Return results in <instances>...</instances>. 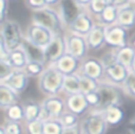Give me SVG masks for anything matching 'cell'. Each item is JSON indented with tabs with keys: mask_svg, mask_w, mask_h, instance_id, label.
Here are the masks:
<instances>
[{
	"mask_svg": "<svg viewBox=\"0 0 135 134\" xmlns=\"http://www.w3.org/2000/svg\"><path fill=\"white\" fill-rule=\"evenodd\" d=\"M64 77L65 76L54 65H49L38 81V87L43 94L47 95V97L58 96L63 89Z\"/></svg>",
	"mask_w": 135,
	"mask_h": 134,
	"instance_id": "cell-1",
	"label": "cell"
},
{
	"mask_svg": "<svg viewBox=\"0 0 135 134\" xmlns=\"http://www.w3.org/2000/svg\"><path fill=\"white\" fill-rule=\"evenodd\" d=\"M32 23L47 28L55 35L63 33V30L65 28L63 25V21H62L59 11H57L54 7H46L44 9L33 12Z\"/></svg>",
	"mask_w": 135,
	"mask_h": 134,
	"instance_id": "cell-2",
	"label": "cell"
},
{
	"mask_svg": "<svg viewBox=\"0 0 135 134\" xmlns=\"http://www.w3.org/2000/svg\"><path fill=\"white\" fill-rule=\"evenodd\" d=\"M24 37H25V33H23L20 25L17 21L8 19L1 24L0 42L5 45V47L9 52L14 51L21 46Z\"/></svg>",
	"mask_w": 135,
	"mask_h": 134,
	"instance_id": "cell-3",
	"label": "cell"
},
{
	"mask_svg": "<svg viewBox=\"0 0 135 134\" xmlns=\"http://www.w3.org/2000/svg\"><path fill=\"white\" fill-rule=\"evenodd\" d=\"M108 122L102 111L93 109L88 112L81 120V128L83 134H105L108 131Z\"/></svg>",
	"mask_w": 135,
	"mask_h": 134,
	"instance_id": "cell-4",
	"label": "cell"
},
{
	"mask_svg": "<svg viewBox=\"0 0 135 134\" xmlns=\"http://www.w3.org/2000/svg\"><path fill=\"white\" fill-rule=\"evenodd\" d=\"M66 111V102L61 96L46 97L42 102V113L39 119L42 121L59 120Z\"/></svg>",
	"mask_w": 135,
	"mask_h": 134,
	"instance_id": "cell-5",
	"label": "cell"
},
{
	"mask_svg": "<svg viewBox=\"0 0 135 134\" xmlns=\"http://www.w3.org/2000/svg\"><path fill=\"white\" fill-rule=\"evenodd\" d=\"M97 93L101 97V104L98 107V111H105L110 107L121 106V92L119 87L108 82H101L98 85Z\"/></svg>",
	"mask_w": 135,
	"mask_h": 134,
	"instance_id": "cell-6",
	"label": "cell"
},
{
	"mask_svg": "<svg viewBox=\"0 0 135 134\" xmlns=\"http://www.w3.org/2000/svg\"><path fill=\"white\" fill-rule=\"evenodd\" d=\"M54 37H55V33H52L51 31H49L47 28L43 27V26L33 24V23L27 26L25 32L26 40H28L33 45L39 46L44 50L49 46V44L54 39Z\"/></svg>",
	"mask_w": 135,
	"mask_h": 134,
	"instance_id": "cell-7",
	"label": "cell"
},
{
	"mask_svg": "<svg viewBox=\"0 0 135 134\" xmlns=\"http://www.w3.org/2000/svg\"><path fill=\"white\" fill-rule=\"evenodd\" d=\"M59 6V14H61L63 25L65 30L70 27L72 23L78 18V16L88 8L89 1H64L61 2Z\"/></svg>",
	"mask_w": 135,
	"mask_h": 134,
	"instance_id": "cell-8",
	"label": "cell"
},
{
	"mask_svg": "<svg viewBox=\"0 0 135 134\" xmlns=\"http://www.w3.org/2000/svg\"><path fill=\"white\" fill-rule=\"evenodd\" d=\"M65 43H66V54L74 56L78 61H84L88 51V43L86 38L83 36L76 35L72 32H65Z\"/></svg>",
	"mask_w": 135,
	"mask_h": 134,
	"instance_id": "cell-9",
	"label": "cell"
},
{
	"mask_svg": "<svg viewBox=\"0 0 135 134\" xmlns=\"http://www.w3.org/2000/svg\"><path fill=\"white\" fill-rule=\"evenodd\" d=\"M65 54H66L65 35L64 33L55 35L54 39L51 40L49 46L45 49V58H46L47 66L56 64Z\"/></svg>",
	"mask_w": 135,
	"mask_h": 134,
	"instance_id": "cell-10",
	"label": "cell"
},
{
	"mask_svg": "<svg viewBox=\"0 0 135 134\" xmlns=\"http://www.w3.org/2000/svg\"><path fill=\"white\" fill-rule=\"evenodd\" d=\"M104 71L105 69L101 59L90 57V58H85L84 61H82L78 74L86 76V77H90L101 83L104 81Z\"/></svg>",
	"mask_w": 135,
	"mask_h": 134,
	"instance_id": "cell-11",
	"label": "cell"
},
{
	"mask_svg": "<svg viewBox=\"0 0 135 134\" xmlns=\"http://www.w3.org/2000/svg\"><path fill=\"white\" fill-rule=\"evenodd\" d=\"M124 27L119 24H114L105 27V45L114 50H119L127 46V37L128 33Z\"/></svg>",
	"mask_w": 135,
	"mask_h": 134,
	"instance_id": "cell-12",
	"label": "cell"
},
{
	"mask_svg": "<svg viewBox=\"0 0 135 134\" xmlns=\"http://www.w3.org/2000/svg\"><path fill=\"white\" fill-rule=\"evenodd\" d=\"M95 25L96 23L93 18V14L86 8L79 14L78 18L70 25V27L66 31L76 33V35H79V36H83V37H86L91 32V30L94 28Z\"/></svg>",
	"mask_w": 135,
	"mask_h": 134,
	"instance_id": "cell-13",
	"label": "cell"
},
{
	"mask_svg": "<svg viewBox=\"0 0 135 134\" xmlns=\"http://www.w3.org/2000/svg\"><path fill=\"white\" fill-rule=\"evenodd\" d=\"M131 70L122 64L116 63L114 65L109 66L104 71V82L112 83L114 85H123L126 80L128 78Z\"/></svg>",
	"mask_w": 135,
	"mask_h": 134,
	"instance_id": "cell-14",
	"label": "cell"
},
{
	"mask_svg": "<svg viewBox=\"0 0 135 134\" xmlns=\"http://www.w3.org/2000/svg\"><path fill=\"white\" fill-rule=\"evenodd\" d=\"M105 27L107 26L102 23H96L91 32L86 36L88 47L93 51L102 49L105 45Z\"/></svg>",
	"mask_w": 135,
	"mask_h": 134,
	"instance_id": "cell-15",
	"label": "cell"
},
{
	"mask_svg": "<svg viewBox=\"0 0 135 134\" xmlns=\"http://www.w3.org/2000/svg\"><path fill=\"white\" fill-rule=\"evenodd\" d=\"M65 102H66L68 111L76 114L77 116L86 114L88 113V109L90 108L85 96L83 94H81V93L76 95H71V96H66Z\"/></svg>",
	"mask_w": 135,
	"mask_h": 134,
	"instance_id": "cell-16",
	"label": "cell"
},
{
	"mask_svg": "<svg viewBox=\"0 0 135 134\" xmlns=\"http://www.w3.org/2000/svg\"><path fill=\"white\" fill-rule=\"evenodd\" d=\"M120 26L124 27L126 30L132 28L135 26V6L134 2H124L123 5H120L119 18L117 23Z\"/></svg>",
	"mask_w": 135,
	"mask_h": 134,
	"instance_id": "cell-17",
	"label": "cell"
},
{
	"mask_svg": "<svg viewBox=\"0 0 135 134\" xmlns=\"http://www.w3.org/2000/svg\"><path fill=\"white\" fill-rule=\"evenodd\" d=\"M54 66L57 70L61 71L64 76L74 75V74L78 73L79 66H81V61H78L71 55L65 54L56 64H54Z\"/></svg>",
	"mask_w": 135,
	"mask_h": 134,
	"instance_id": "cell-18",
	"label": "cell"
},
{
	"mask_svg": "<svg viewBox=\"0 0 135 134\" xmlns=\"http://www.w3.org/2000/svg\"><path fill=\"white\" fill-rule=\"evenodd\" d=\"M28 78L30 77L25 73V70H16L13 75L11 76V78L4 84H6L7 87H9L11 89H13L14 92L20 95L27 89Z\"/></svg>",
	"mask_w": 135,
	"mask_h": 134,
	"instance_id": "cell-19",
	"label": "cell"
},
{
	"mask_svg": "<svg viewBox=\"0 0 135 134\" xmlns=\"http://www.w3.org/2000/svg\"><path fill=\"white\" fill-rule=\"evenodd\" d=\"M20 100V95L6 84H0V108L6 111L7 108L17 104Z\"/></svg>",
	"mask_w": 135,
	"mask_h": 134,
	"instance_id": "cell-20",
	"label": "cell"
},
{
	"mask_svg": "<svg viewBox=\"0 0 135 134\" xmlns=\"http://www.w3.org/2000/svg\"><path fill=\"white\" fill-rule=\"evenodd\" d=\"M21 47L24 49V51L26 52L28 57V61L30 62H39V63H44L46 64V58H45V50L42 49L39 46H36L32 43H30L28 40L25 39L21 43Z\"/></svg>",
	"mask_w": 135,
	"mask_h": 134,
	"instance_id": "cell-21",
	"label": "cell"
},
{
	"mask_svg": "<svg viewBox=\"0 0 135 134\" xmlns=\"http://www.w3.org/2000/svg\"><path fill=\"white\" fill-rule=\"evenodd\" d=\"M28 63H30L28 57L21 46L9 54L8 62H7V64H9L14 70H25Z\"/></svg>",
	"mask_w": 135,
	"mask_h": 134,
	"instance_id": "cell-22",
	"label": "cell"
},
{
	"mask_svg": "<svg viewBox=\"0 0 135 134\" xmlns=\"http://www.w3.org/2000/svg\"><path fill=\"white\" fill-rule=\"evenodd\" d=\"M119 11H120V5H117L116 1H112L110 5H108L107 8L103 11L98 18V23L104 24L105 26L114 25L117 23V18H119Z\"/></svg>",
	"mask_w": 135,
	"mask_h": 134,
	"instance_id": "cell-23",
	"label": "cell"
},
{
	"mask_svg": "<svg viewBox=\"0 0 135 134\" xmlns=\"http://www.w3.org/2000/svg\"><path fill=\"white\" fill-rule=\"evenodd\" d=\"M24 114H25V122L38 120L42 113V103H38L35 100H27L23 103Z\"/></svg>",
	"mask_w": 135,
	"mask_h": 134,
	"instance_id": "cell-24",
	"label": "cell"
},
{
	"mask_svg": "<svg viewBox=\"0 0 135 134\" xmlns=\"http://www.w3.org/2000/svg\"><path fill=\"white\" fill-rule=\"evenodd\" d=\"M62 92L66 94V96H71V95H76L81 93L79 89V76L78 73L74 74V75H68L64 77L63 82V89Z\"/></svg>",
	"mask_w": 135,
	"mask_h": 134,
	"instance_id": "cell-25",
	"label": "cell"
},
{
	"mask_svg": "<svg viewBox=\"0 0 135 134\" xmlns=\"http://www.w3.org/2000/svg\"><path fill=\"white\" fill-rule=\"evenodd\" d=\"M134 57H135V49L132 45H127V46L117 50V63L122 64L123 66L128 68L129 70H131L132 63L134 61Z\"/></svg>",
	"mask_w": 135,
	"mask_h": 134,
	"instance_id": "cell-26",
	"label": "cell"
},
{
	"mask_svg": "<svg viewBox=\"0 0 135 134\" xmlns=\"http://www.w3.org/2000/svg\"><path fill=\"white\" fill-rule=\"evenodd\" d=\"M104 118L107 120L108 125L109 126H116L120 122H122L124 118V112L122 111L121 107H110V108L103 111Z\"/></svg>",
	"mask_w": 135,
	"mask_h": 134,
	"instance_id": "cell-27",
	"label": "cell"
},
{
	"mask_svg": "<svg viewBox=\"0 0 135 134\" xmlns=\"http://www.w3.org/2000/svg\"><path fill=\"white\" fill-rule=\"evenodd\" d=\"M5 116H6V121H12V122H23V121H25L23 104L17 103L14 106L7 108L5 111Z\"/></svg>",
	"mask_w": 135,
	"mask_h": 134,
	"instance_id": "cell-28",
	"label": "cell"
},
{
	"mask_svg": "<svg viewBox=\"0 0 135 134\" xmlns=\"http://www.w3.org/2000/svg\"><path fill=\"white\" fill-rule=\"evenodd\" d=\"M79 76V89H81V94H83L84 96L90 93H94L98 89V85H100V82L93 80L90 77H86V76H83L81 74H78Z\"/></svg>",
	"mask_w": 135,
	"mask_h": 134,
	"instance_id": "cell-29",
	"label": "cell"
},
{
	"mask_svg": "<svg viewBox=\"0 0 135 134\" xmlns=\"http://www.w3.org/2000/svg\"><path fill=\"white\" fill-rule=\"evenodd\" d=\"M46 64L39 63V62H30L27 66L25 68V73L27 74L28 77H38L40 78L42 75L46 70Z\"/></svg>",
	"mask_w": 135,
	"mask_h": 134,
	"instance_id": "cell-30",
	"label": "cell"
},
{
	"mask_svg": "<svg viewBox=\"0 0 135 134\" xmlns=\"http://www.w3.org/2000/svg\"><path fill=\"white\" fill-rule=\"evenodd\" d=\"M110 2L112 1H107V0H91V1H89L88 11L91 14L100 17L103 13V11L107 8L108 5H110Z\"/></svg>",
	"mask_w": 135,
	"mask_h": 134,
	"instance_id": "cell-31",
	"label": "cell"
},
{
	"mask_svg": "<svg viewBox=\"0 0 135 134\" xmlns=\"http://www.w3.org/2000/svg\"><path fill=\"white\" fill-rule=\"evenodd\" d=\"M61 123L63 125L64 128H70V127H75V126H78L81 123L79 121V116H77L76 114L71 113V112L66 111L63 115L59 119Z\"/></svg>",
	"mask_w": 135,
	"mask_h": 134,
	"instance_id": "cell-32",
	"label": "cell"
},
{
	"mask_svg": "<svg viewBox=\"0 0 135 134\" xmlns=\"http://www.w3.org/2000/svg\"><path fill=\"white\" fill-rule=\"evenodd\" d=\"M63 131L64 127L59 120L44 121V134H62Z\"/></svg>",
	"mask_w": 135,
	"mask_h": 134,
	"instance_id": "cell-33",
	"label": "cell"
},
{
	"mask_svg": "<svg viewBox=\"0 0 135 134\" xmlns=\"http://www.w3.org/2000/svg\"><path fill=\"white\" fill-rule=\"evenodd\" d=\"M1 130L5 134H23L24 126L21 122H12V121H5L1 126Z\"/></svg>",
	"mask_w": 135,
	"mask_h": 134,
	"instance_id": "cell-34",
	"label": "cell"
},
{
	"mask_svg": "<svg viewBox=\"0 0 135 134\" xmlns=\"http://www.w3.org/2000/svg\"><path fill=\"white\" fill-rule=\"evenodd\" d=\"M101 62H102L104 69L109 68V66L114 65V64L117 63V50H109V51L104 52V54L101 56Z\"/></svg>",
	"mask_w": 135,
	"mask_h": 134,
	"instance_id": "cell-35",
	"label": "cell"
},
{
	"mask_svg": "<svg viewBox=\"0 0 135 134\" xmlns=\"http://www.w3.org/2000/svg\"><path fill=\"white\" fill-rule=\"evenodd\" d=\"M25 128L27 134H44V121L38 119L31 122H25Z\"/></svg>",
	"mask_w": 135,
	"mask_h": 134,
	"instance_id": "cell-36",
	"label": "cell"
},
{
	"mask_svg": "<svg viewBox=\"0 0 135 134\" xmlns=\"http://www.w3.org/2000/svg\"><path fill=\"white\" fill-rule=\"evenodd\" d=\"M26 6L28 8L33 9L35 12L40 11V9H44L46 7H51V5L54 4H58L57 1H50V0H28V1H25Z\"/></svg>",
	"mask_w": 135,
	"mask_h": 134,
	"instance_id": "cell-37",
	"label": "cell"
},
{
	"mask_svg": "<svg viewBox=\"0 0 135 134\" xmlns=\"http://www.w3.org/2000/svg\"><path fill=\"white\" fill-rule=\"evenodd\" d=\"M14 69L5 62H0V84H4L14 74Z\"/></svg>",
	"mask_w": 135,
	"mask_h": 134,
	"instance_id": "cell-38",
	"label": "cell"
},
{
	"mask_svg": "<svg viewBox=\"0 0 135 134\" xmlns=\"http://www.w3.org/2000/svg\"><path fill=\"white\" fill-rule=\"evenodd\" d=\"M123 89L126 90V93L132 96L133 99H135V74L131 73L128 76V78L126 80L123 84Z\"/></svg>",
	"mask_w": 135,
	"mask_h": 134,
	"instance_id": "cell-39",
	"label": "cell"
},
{
	"mask_svg": "<svg viewBox=\"0 0 135 134\" xmlns=\"http://www.w3.org/2000/svg\"><path fill=\"white\" fill-rule=\"evenodd\" d=\"M85 99H86V101H88L89 106L93 107L94 109H98V107H100V104H101V97H100V95H98L97 90L85 95Z\"/></svg>",
	"mask_w": 135,
	"mask_h": 134,
	"instance_id": "cell-40",
	"label": "cell"
},
{
	"mask_svg": "<svg viewBox=\"0 0 135 134\" xmlns=\"http://www.w3.org/2000/svg\"><path fill=\"white\" fill-rule=\"evenodd\" d=\"M6 4H7L6 0L0 1V21H1V24L6 21V8H7Z\"/></svg>",
	"mask_w": 135,
	"mask_h": 134,
	"instance_id": "cell-41",
	"label": "cell"
},
{
	"mask_svg": "<svg viewBox=\"0 0 135 134\" xmlns=\"http://www.w3.org/2000/svg\"><path fill=\"white\" fill-rule=\"evenodd\" d=\"M62 134H83L81 128V123L78 126H75V127H70V128H64L63 133Z\"/></svg>",
	"mask_w": 135,
	"mask_h": 134,
	"instance_id": "cell-42",
	"label": "cell"
},
{
	"mask_svg": "<svg viewBox=\"0 0 135 134\" xmlns=\"http://www.w3.org/2000/svg\"><path fill=\"white\" fill-rule=\"evenodd\" d=\"M131 73H134L135 74V57H134V61L132 63V66H131Z\"/></svg>",
	"mask_w": 135,
	"mask_h": 134,
	"instance_id": "cell-43",
	"label": "cell"
},
{
	"mask_svg": "<svg viewBox=\"0 0 135 134\" xmlns=\"http://www.w3.org/2000/svg\"><path fill=\"white\" fill-rule=\"evenodd\" d=\"M132 46L135 49V36H134V38H133V40H132Z\"/></svg>",
	"mask_w": 135,
	"mask_h": 134,
	"instance_id": "cell-44",
	"label": "cell"
},
{
	"mask_svg": "<svg viewBox=\"0 0 135 134\" xmlns=\"http://www.w3.org/2000/svg\"><path fill=\"white\" fill-rule=\"evenodd\" d=\"M131 133H132V134H135V127L131 128Z\"/></svg>",
	"mask_w": 135,
	"mask_h": 134,
	"instance_id": "cell-45",
	"label": "cell"
},
{
	"mask_svg": "<svg viewBox=\"0 0 135 134\" xmlns=\"http://www.w3.org/2000/svg\"><path fill=\"white\" fill-rule=\"evenodd\" d=\"M0 134H5V132H4V131H2V130H1V128H0Z\"/></svg>",
	"mask_w": 135,
	"mask_h": 134,
	"instance_id": "cell-46",
	"label": "cell"
},
{
	"mask_svg": "<svg viewBox=\"0 0 135 134\" xmlns=\"http://www.w3.org/2000/svg\"><path fill=\"white\" fill-rule=\"evenodd\" d=\"M134 6H135V2H134Z\"/></svg>",
	"mask_w": 135,
	"mask_h": 134,
	"instance_id": "cell-47",
	"label": "cell"
}]
</instances>
